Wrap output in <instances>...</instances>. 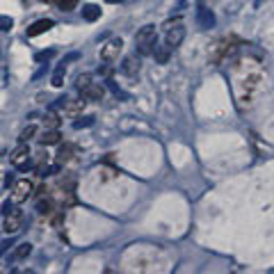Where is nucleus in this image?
Here are the masks:
<instances>
[{"instance_id": "nucleus-1", "label": "nucleus", "mask_w": 274, "mask_h": 274, "mask_svg": "<svg viewBox=\"0 0 274 274\" xmlns=\"http://www.w3.org/2000/svg\"><path fill=\"white\" fill-rule=\"evenodd\" d=\"M158 46V32H155V25H144L137 30L135 34V50L140 55H151Z\"/></svg>"}, {"instance_id": "nucleus-2", "label": "nucleus", "mask_w": 274, "mask_h": 274, "mask_svg": "<svg viewBox=\"0 0 274 274\" xmlns=\"http://www.w3.org/2000/svg\"><path fill=\"white\" fill-rule=\"evenodd\" d=\"M21 224H23V213L19 208H12L5 203V215H2V231L5 233H19Z\"/></svg>"}, {"instance_id": "nucleus-3", "label": "nucleus", "mask_w": 274, "mask_h": 274, "mask_svg": "<svg viewBox=\"0 0 274 274\" xmlns=\"http://www.w3.org/2000/svg\"><path fill=\"white\" fill-rule=\"evenodd\" d=\"M165 30H167V37H165V44H167L169 48L181 46V41L185 39V25H183V21H181V19L169 21L167 25H165Z\"/></svg>"}, {"instance_id": "nucleus-4", "label": "nucleus", "mask_w": 274, "mask_h": 274, "mask_svg": "<svg viewBox=\"0 0 274 274\" xmlns=\"http://www.w3.org/2000/svg\"><path fill=\"white\" fill-rule=\"evenodd\" d=\"M121 48H124V41L117 37V39H110L107 44H103L100 46V60L107 62V64H112V62L119 60L121 55Z\"/></svg>"}, {"instance_id": "nucleus-5", "label": "nucleus", "mask_w": 274, "mask_h": 274, "mask_svg": "<svg viewBox=\"0 0 274 274\" xmlns=\"http://www.w3.org/2000/svg\"><path fill=\"white\" fill-rule=\"evenodd\" d=\"M27 160H30V149H27L25 142H21L19 147L9 153V162L19 169H27Z\"/></svg>"}, {"instance_id": "nucleus-6", "label": "nucleus", "mask_w": 274, "mask_h": 274, "mask_svg": "<svg viewBox=\"0 0 274 274\" xmlns=\"http://www.w3.org/2000/svg\"><path fill=\"white\" fill-rule=\"evenodd\" d=\"M197 25H199L201 30H210V27L215 25L213 9H208L203 2H199V5H197Z\"/></svg>"}, {"instance_id": "nucleus-7", "label": "nucleus", "mask_w": 274, "mask_h": 274, "mask_svg": "<svg viewBox=\"0 0 274 274\" xmlns=\"http://www.w3.org/2000/svg\"><path fill=\"white\" fill-rule=\"evenodd\" d=\"M30 194H32V183L30 181H19L16 185H14V190H12V201L21 203V201H25Z\"/></svg>"}, {"instance_id": "nucleus-8", "label": "nucleus", "mask_w": 274, "mask_h": 274, "mask_svg": "<svg viewBox=\"0 0 274 274\" xmlns=\"http://www.w3.org/2000/svg\"><path fill=\"white\" fill-rule=\"evenodd\" d=\"M55 23L50 19H41V21H37V23H32V25L27 27V37H37V34H44V32H48L50 27H53Z\"/></svg>"}, {"instance_id": "nucleus-9", "label": "nucleus", "mask_w": 274, "mask_h": 274, "mask_svg": "<svg viewBox=\"0 0 274 274\" xmlns=\"http://www.w3.org/2000/svg\"><path fill=\"white\" fill-rule=\"evenodd\" d=\"M121 71L126 75H137L140 74V60L137 57H126L124 64H121Z\"/></svg>"}, {"instance_id": "nucleus-10", "label": "nucleus", "mask_w": 274, "mask_h": 274, "mask_svg": "<svg viewBox=\"0 0 274 274\" xmlns=\"http://www.w3.org/2000/svg\"><path fill=\"white\" fill-rule=\"evenodd\" d=\"M103 87H100V85H89V87H85L82 89V96H85V99L87 100H100L103 99Z\"/></svg>"}, {"instance_id": "nucleus-11", "label": "nucleus", "mask_w": 274, "mask_h": 274, "mask_svg": "<svg viewBox=\"0 0 274 274\" xmlns=\"http://www.w3.org/2000/svg\"><path fill=\"white\" fill-rule=\"evenodd\" d=\"M60 142V133H57V128H53V130H46V133L39 137V144L41 147H50V144H57Z\"/></svg>"}, {"instance_id": "nucleus-12", "label": "nucleus", "mask_w": 274, "mask_h": 274, "mask_svg": "<svg viewBox=\"0 0 274 274\" xmlns=\"http://www.w3.org/2000/svg\"><path fill=\"white\" fill-rule=\"evenodd\" d=\"M74 153H75V149L71 147V144H64V147L57 151V165H64V162L74 160Z\"/></svg>"}, {"instance_id": "nucleus-13", "label": "nucleus", "mask_w": 274, "mask_h": 274, "mask_svg": "<svg viewBox=\"0 0 274 274\" xmlns=\"http://www.w3.org/2000/svg\"><path fill=\"white\" fill-rule=\"evenodd\" d=\"M82 16H85V21L100 19V7L99 5H85L82 7Z\"/></svg>"}, {"instance_id": "nucleus-14", "label": "nucleus", "mask_w": 274, "mask_h": 274, "mask_svg": "<svg viewBox=\"0 0 274 274\" xmlns=\"http://www.w3.org/2000/svg\"><path fill=\"white\" fill-rule=\"evenodd\" d=\"M169 53H172V48L165 44V46H155V50H153V55H155V60L160 62V64H167V60H169Z\"/></svg>"}, {"instance_id": "nucleus-15", "label": "nucleus", "mask_w": 274, "mask_h": 274, "mask_svg": "<svg viewBox=\"0 0 274 274\" xmlns=\"http://www.w3.org/2000/svg\"><path fill=\"white\" fill-rule=\"evenodd\" d=\"M64 71H67V69H64V62H62L60 67L55 69V74H53V87H62V85H64Z\"/></svg>"}, {"instance_id": "nucleus-16", "label": "nucleus", "mask_w": 274, "mask_h": 274, "mask_svg": "<svg viewBox=\"0 0 274 274\" xmlns=\"http://www.w3.org/2000/svg\"><path fill=\"white\" fill-rule=\"evenodd\" d=\"M30 251H32V245L23 242V245H19V249L14 251V258H16V261H19V258H25V256L30 254Z\"/></svg>"}, {"instance_id": "nucleus-17", "label": "nucleus", "mask_w": 274, "mask_h": 274, "mask_svg": "<svg viewBox=\"0 0 274 274\" xmlns=\"http://www.w3.org/2000/svg\"><path fill=\"white\" fill-rule=\"evenodd\" d=\"M75 5H78V0H57V7L62 12H71V9H75Z\"/></svg>"}, {"instance_id": "nucleus-18", "label": "nucleus", "mask_w": 274, "mask_h": 274, "mask_svg": "<svg viewBox=\"0 0 274 274\" xmlns=\"http://www.w3.org/2000/svg\"><path fill=\"white\" fill-rule=\"evenodd\" d=\"M34 133H37V128H34V126H27V128H23V130H21V135H19V142H27V140H30V137H32Z\"/></svg>"}, {"instance_id": "nucleus-19", "label": "nucleus", "mask_w": 274, "mask_h": 274, "mask_svg": "<svg viewBox=\"0 0 274 274\" xmlns=\"http://www.w3.org/2000/svg\"><path fill=\"white\" fill-rule=\"evenodd\" d=\"M60 126V119L55 117V114H50V117H46V130H53V128Z\"/></svg>"}, {"instance_id": "nucleus-20", "label": "nucleus", "mask_w": 274, "mask_h": 274, "mask_svg": "<svg viewBox=\"0 0 274 274\" xmlns=\"http://www.w3.org/2000/svg\"><path fill=\"white\" fill-rule=\"evenodd\" d=\"M89 85H92V78H89V75H80V78H78V89H85V87H89Z\"/></svg>"}, {"instance_id": "nucleus-21", "label": "nucleus", "mask_w": 274, "mask_h": 274, "mask_svg": "<svg viewBox=\"0 0 274 274\" xmlns=\"http://www.w3.org/2000/svg\"><path fill=\"white\" fill-rule=\"evenodd\" d=\"M87 100V99H85ZM85 100H78V103H71V105H67V110L69 112H80L82 107H85Z\"/></svg>"}, {"instance_id": "nucleus-22", "label": "nucleus", "mask_w": 274, "mask_h": 274, "mask_svg": "<svg viewBox=\"0 0 274 274\" xmlns=\"http://www.w3.org/2000/svg\"><path fill=\"white\" fill-rule=\"evenodd\" d=\"M92 124H94V119H92V117H85L82 121H75V124H74V128H87V126H92Z\"/></svg>"}, {"instance_id": "nucleus-23", "label": "nucleus", "mask_w": 274, "mask_h": 274, "mask_svg": "<svg viewBox=\"0 0 274 274\" xmlns=\"http://www.w3.org/2000/svg\"><path fill=\"white\" fill-rule=\"evenodd\" d=\"M53 50H44V53H37V57H34V60L37 62H44V60H50V57H53Z\"/></svg>"}, {"instance_id": "nucleus-24", "label": "nucleus", "mask_w": 274, "mask_h": 274, "mask_svg": "<svg viewBox=\"0 0 274 274\" xmlns=\"http://www.w3.org/2000/svg\"><path fill=\"white\" fill-rule=\"evenodd\" d=\"M9 27H12V19L2 16V30H9Z\"/></svg>"}, {"instance_id": "nucleus-25", "label": "nucleus", "mask_w": 274, "mask_h": 274, "mask_svg": "<svg viewBox=\"0 0 274 274\" xmlns=\"http://www.w3.org/2000/svg\"><path fill=\"white\" fill-rule=\"evenodd\" d=\"M105 2H110V5H117V2H121V0H105Z\"/></svg>"}, {"instance_id": "nucleus-26", "label": "nucleus", "mask_w": 274, "mask_h": 274, "mask_svg": "<svg viewBox=\"0 0 274 274\" xmlns=\"http://www.w3.org/2000/svg\"><path fill=\"white\" fill-rule=\"evenodd\" d=\"M46 2H57V0H46Z\"/></svg>"}]
</instances>
